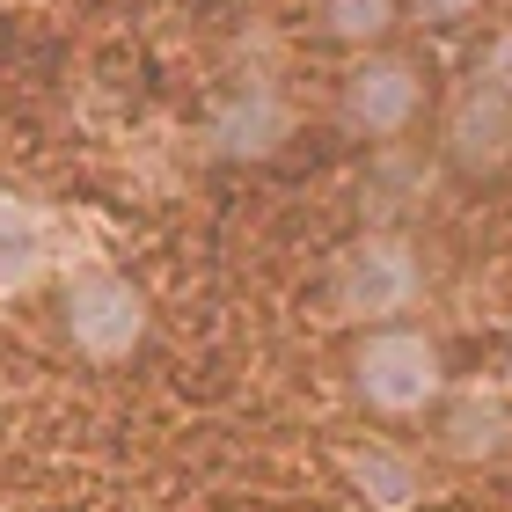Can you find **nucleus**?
Here are the masks:
<instances>
[{"label":"nucleus","mask_w":512,"mask_h":512,"mask_svg":"<svg viewBox=\"0 0 512 512\" xmlns=\"http://www.w3.org/2000/svg\"><path fill=\"white\" fill-rule=\"evenodd\" d=\"M417 300H425V256L403 227H366L337 249L330 264V308L344 322H366V330H381V322L410 315Z\"/></svg>","instance_id":"obj_1"},{"label":"nucleus","mask_w":512,"mask_h":512,"mask_svg":"<svg viewBox=\"0 0 512 512\" xmlns=\"http://www.w3.org/2000/svg\"><path fill=\"white\" fill-rule=\"evenodd\" d=\"M352 395L374 417H425L439 395H447V366H439V344L410 322H381V330L359 337L352 352Z\"/></svg>","instance_id":"obj_2"},{"label":"nucleus","mask_w":512,"mask_h":512,"mask_svg":"<svg viewBox=\"0 0 512 512\" xmlns=\"http://www.w3.org/2000/svg\"><path fill=\"white\" fill-rule=\"evenodd\" d=\"M59 330L88 366H118L147 344V293L125 271H81V278H66Z\"/></svg>","instance_id":"obj_3"},{"label":"nucleus","mask_w":512,"mask_h":512,"mask_svg":"<svg viewBox=\"0 0 512 512\" xmlns=\"http://www.w3.org/2000/svg\"><path fill=\"white\" fill-rule=\"evenodd\" d=\"M425 110V66L403 52H359L337 88V125L366 147H395Z\"/></svg>","instance_id":"obj_4"},{"label":"nucleus","mask_w":512,"mask_h":512,"mask_svg":"<svg viewBox=\"0 0 512 512\" xmlns=\"http://www.w3.org/2000/svg\"><path fill=\"white\" fill-rule=\"evenodd\" d=\"M439 154H447V169L454 176H505L512 169V96L491 81H476L469 88H454V103H447V118H439Z\"/></svg>","instance_id":"obj_5"},{"label":"nucleus","mask_w":512,"mask_h":512,"mask_svg":"<svg viewBox=\"0 0 512 512\" xmlns=\"http://www.w3.org/2000/svg\"><path fill=\"white\" fill-rule=\"evenodd\" d=\"M205 139H213L220 161H271V154L293 139V103L278 96L271 81H249V88H235V96L213 103Z\"/></svg>","instance_id":"obj_6"},{"label":"nucleus","mask_w":512,"mask_h":512,"mask_svg":"<svg viewBox=\"0 0 512 512\" xmlns=\"http://www.w3.org/2000/svg\"><path fill=\"white\" fill-rule=\"evenodd\" d=\"M52 256H59V220L37 198L0 191V300L37 293L52 278Z\"/></svg>","instance_id":"obj_7"},{"label":"nucleus","mask_w":512,"mask_h":512,"mask_svg":"<svg viewBox=\"0 0 512 512\" xmlns=\"http://www.w3.org/2000/svg\"><path fill=\"white\" fill-rule=\"evenodd\" d=\"M439 447H447L454 461H505L512 454V410H505V395H454L447 417H439Z\"/></svg>","instance_id":"obj_8"},{"label":"nucleus","mask_w":512,"mask_h":512,"mask_svg":"<svg viewBox=\"0 0 512 512\" xmlns=\"http://www.w3.org/2000/svg\"><path fill=\"white\" fill-rule=\"evenodd\" d=\"M344 469H352V483H359V491L374 498L381 512H403V505H417V491H425L417 461H410V454H395V447H381V439L352 447V454H344Z\"/></svg>","instance_id":"obj_9"},{"label":"nucleus","mask_w":512,"mask_h":512,"mask_svg":"<svg viewBox=\"0 0 512 512\" xmlns=\"http://www.w3.org/2000/svg\"><path fill=\"white\" fill-rule=\"evenodd\" d=\"M395 22H403V0H322V30L352 52H381Z\"/></svg>","instance_id":"obj_10"},{"label":"nucleus","mask_w":512,"mask_h":512,"mask_svg":"<svg viewBox=\"0 0 512 512\" xmlns=\"http://www.w3.org/2000/svg\"><path fill=\"white\" fill-rule=\"evenodd\" d=\"M476 81H491V88H505V96H512V22L483 37V52H476Z\"/></svg>","instance_id":"obj_11"},{"label":"nucleus","mask_w":512,"mask_h":512,"mask_svg":"<svg viewBox=\"0 0 512 512\" xmlns=\"http://www.w3.org/2000/svg\"><path fill=\"white\" fill-rule=\"evenodd\" d=\"M417 8H432V15H469V8H483V0H417Z\"/></svg>","instance_id":"obj_12"},{"label":"nucleus","mask_w":512,"mask_h":512,"mask_svg":"<svg viewBox=\"0 0 512 512\" xmlns=\"http://www.w3.org/2000/svg\"><path fill=\"white\" fill-rule=\"evenodd\" d=\"M505 366H512V359H505Z\"/></svg>","instance_id":"obj_13"}]
</instances>
